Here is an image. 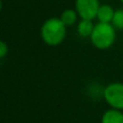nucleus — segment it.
<instances>
[{
  "mask_svg": "<svg viewBox=\"0 0 123 123\" xmlns=\"http://www.w3.org/2000/svg\"><path fill=\"white\" fill-rule=\"evenodd\" d=\"M67 27L58 17H51L47 19L41 26L40 35L42 41L50 47L60 45L66 38Z\"/></svg>",
  "mask_w": 123,
  "mask_h": 123,
  "instance_id": "f257e3e1",
  "label": "nucleus"
},
{
  "mask_svg": "<svg viewBox=\"0 0 123 123\" xmlns=\"http://www.w3.org/2000/svg\"><path fill=\"white\" fill-rule=\"evenodd\" d=\"M91 42L96 49L107 50L116 41V28L111 24L99 23L95 24L91 36Z\"/></svg>",
  "mask_w": 123,
  "mask_h": 123,
  "instance_id": "f03ea898",
  "label": "nucleus"
},
{
  "mask_svg": "<svg viewBox=\"0 0 123 123\" xmlns=\"http://www.w3.org/2000/svg\"><path fill=\"white\" fill-rule=\"evenodd\" d=\"M103 95L109 106L123 110V83L113 82L108 84L103 91Z\"/></svg>",
  "mask_w": 123,
  "mask_h": 123,
  "instance_id": "7ed1b4c3",
  "label": "nucleus"
},
{
  "mask_svg": "<svg viewBox=\"0 0 123 123\" xmlns=\"http://www.w3.org/2000/svg\"><path fill=\"white\" fill-rule=\"evenodd\" d=\"M100 3L98 0H76L74 10L77 11L81 19H91L97 17Z\"/></svg>",
  "mask_w": 123,
  "mask_h": 123,
  "instance_id": "20e7f679",
  "label": "nucleus"
},
{
  "mask_svg": "<svg viewBox=\"0 0 123 123\" xmlns=\"http://www.w3.org/2000/svg\"><path fill=\"white\" fill-rule=\"evenodd\" d=\"M115 11L116 10H113L112 6H109V4H100L96 18L98 19L99 23L111 24L112 18H113V15H115Z\"/></svg>",
  "mask_w": 123,
  "mask_h": 123,
  "instance_id": "39448f33",
  "label": "nucleus"
},
{
  "mask_svg": "<svg viewBox=\"0 0 123 123\" xmlns=\"http://www.w3.org/2000/svg\"><path fill=\"white\" fill-rule=\"evenodd\" d=\"M94 27L95 25L91 19H80L78 26H77V31H78L79 36L82 38H91Z\"/></svg>",
  "mask_w": 123,
  "mask_h": 123,
  "instance_id": "423d86ee",
  "label": "nucleus"
},
{
  "mask_svg": "<svg viewBox=\"0 0 123 123\" xmlns=\"http://www.w3.org/2000/svg\"><path fill=\"white\" fill-rule=\"evenodd\" d=\"M102 123H123V113L118 109H109L103 115Z\"/></svg>",
  "mask_w": 123,
  "mask_h": 123,
  "instance_id": "0eeeda50",
  "label": "nucleus"
},
{
  "mask_svg": "<svg viewBox=\"0 0 123 123\" xmlns=\"http://www.w3.org/2000/svg\"><path fill=\"white\" fill-rule=\"evenodd\" d=\"M78 13L76 10L72 9H66L65 11H63V13L61 14V21L64 23V25L66 27H71L78 21Z\"/></svg>",
  "mask_w": 123,
  "mask_h": 123,
  "instance_id": "6e6552de",
  "label": "nucleus"
},
{
  "mask_svg": "<svg viewBox=\"0 0 123 123\" xmlns=\"http://www.w3.org/2000/svg\"><path fill=\"white\" fill-rule=\"evenodd\" d=\"M111 25L116 29L123 30V9H118L115 11V15H113Z\"/></svg>",
  "mask_w": 123,
  "mask_h": 123,
  "instance_id": "1a4fd4ad",
  "label": "nucleus"
},
{
  "mask_svg": "<svg viewBox=\"0 0 123 123\" xmlns=\"http://www.w3.org/2000/svg\"><path fill=\"white\" fill-rule=\"evenodd\" d=\"M9 48L4 41H0V58H4L6 55L8 54Z\"/></svg>",
  "mask_w": 123,
  "mask_h": 123,
  "instance_id": "9d476101",
  "label": "nucleus"
},
{
  "mask_svg": "<svg viewBox=\"0 0 123 123\" xmlns=\"http://www.w3.org/2000/svg\"><path fill=\"white\" fill-rule=\"evenodd\" d=\"M120 1H121V2H122V3H123V0H120Z\"/></svg>",
  "mask_w": 123,
  "mask_h": 123,
  "instance_id": "9b49d317",
  "label": "nucleus"
}]
</instances>
